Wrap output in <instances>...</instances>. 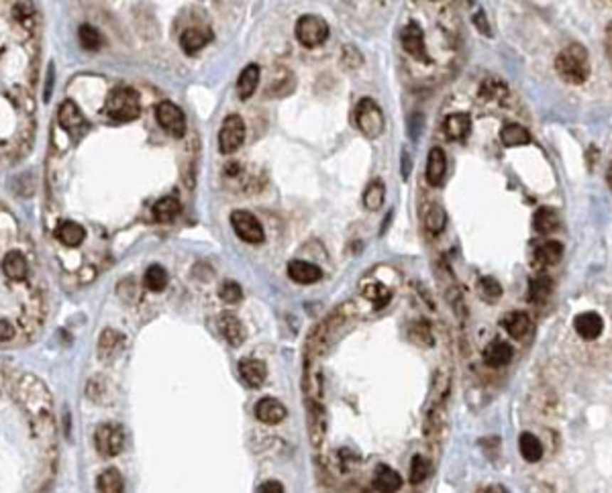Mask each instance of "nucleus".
<instances>
[{
  "mask_svg": "<svg viewBox=\"0 0 612 493\" xmlns=\"http://www.w3.org/2000/svg\"><path fill=\"white\" fill-rule=\"evenodd\" d=\"M500 324H502V328H505L506 332L517 340L524 339V337L531 332V328H533L529 314H524V312H510V314H506L505 318H502V323Z\"/></svg>",
  "mask_w": 612,
  "mask_h": 493,
  "instance_id": "24",
  "label": "nucleus"
},
{
  "mask_svg": "<svg viewBox=\"0 0 612 493\" xmlns=\"http://www.w3.org/2000/svg\"><path fill=\"white\" fill-rule=\"evenodd\" d=\"M122 345H125V339H122L121 332L112 330V328H107L100 339H98V349H96V354L102 363H110L115 361L119 353L122 351Z\"/></svg>",
  "mask_w": 612,
  "mask_h": 493,
  "instance_id": "13",
  "label": "nucleus"
},
{
  "mask_svg": "<svg viewBox=\"0 0 612 493\" xmlns=\"http://www.w3.org/2000/svg\"><path fill=\"white\" fill-rule=\"evenodd\" d=\"M218 298H221L223 302H227V304H237V302L243 300V290H241V286H239L237 281L227 279V281H223L221 288H218Z\"/></svg>",
  "mask_w": 612,
  "mask_h": 493,
  "instance_id": "41",
  "label": "nucleus"
},
{
  "mask_svg": "<svg viewBox=\"0 0 612 493\" xmlns=\"http://www.w3.org/2000/svg\"><path fill=\"white\" fill-rule=\"evenodd\" d=\"M258 493H284V485L280 481H265L258 487Z\"/></svg>",
  "mask_w": 612,
  "mask_h": 493,
  "instance_id": "46",
  "label": "nucleus"
},
{
  "mask_svg": "<svg viewBox=\"0 0 612 493\" xmlns=\"http://www.w3.org/2000/svg\"><path fill=\"white\" fill-rule=\"evenodd\" d=\"M445 224H447V215H445L443 206L437 202H431L425 212V229L433 234H439L443 232Z\"/></svg>",
  "mask_w": 612,
  "mask_h": 493,
  "instance_id": "33",
  "label": "nucleus"
},
{
  "mask_svg": "<svg viewBox=\"0 0 612 493\" xmlns=\"http://www.w3.org/2000/svg\"><path fill=\"white\" fill-rule=\"evenodd\" d=\"M564 257V245L559 241H545L541 245L537 246L535 251V259L541 265H557Z\"/></svg>",
  "mask_w": 612,
  "mask_h": 493,
  "instance_id": "31",
  "label": "nucleus"
},
{
  "mask_svg": "<svg viewBox=\"0 0 612 493\" xmlns=\"http://www.w3.org/2000/svg\"><path fill=\"white\" fill-rule=\"evenodd\" d=\"M239 375L249 387H261L268 377V367L260 359H243L239 361Z\"/></svg>",
  "mask_w": 612,
  "mask_h": 493,
  "instance_id": "21",
  "label": "nucleus"
},
{
  "mask_svg": "<svg viewBox=\"0 0 612 493\" xmlns=\"http://www.w3.org/2000/svg\"><path fill=\"white\" fill-rule=\"evenodd\" d=\"M445 173H447V155L441 147H433L427 159V182L433 188H439L443 184Z\"/></svg>",
  "mask_w": 612,
  "mask_h": 493,
  "instance_id": "20",
  "label": "nucleus"
},
{
  "mask_svg": "<svg viewBox=\"0 0 612 493\" xmlns=\"http://www.w3.org/2000/svg\"><path fill=\"white\" fill-rule=\"evenodd\" d=\"M58 121H60L61 129H65L74 139L84 137L88 133V126H90L74 100H63L61 102L60 110H58Z\"/></svg>",
  "mask_w": 612,
  "mask_h": 493,
  "instance_id": "11",
  "label": "nucleus"
},
{
  "mask_svg": "<svg viewBox=\"0 0 612 493\" xmlns=\"http://www.w3.org/2000/svg\"><path fill=\"white\" fill-rule=\"evenodd\" d=\"M209 41H211L209 35L204 31H200V29H186V31L182 33V37H180V45H182L186 55L199 53L202 47H206Z\"/></svg>",
  "mask_w": 612,
  "mask_h": 493,
  "instance_id": "32",
  "label": "nucleus"
},
{
  "mask_svg": "<svg viewBox=\"0 0 612 493\" xmlns=\"http://www.w3.org/2000/svg\"><path fill=\"white\" fill-rule=\"evenodd\" d=\"M400 43H402V49H404L413 60L423 63L431 62V60H428L427 45H425V31H423V27H421L416 21H411V23H406V25L402 27V31H400Z\"/></svg>",
  "mask_w": 612,
  "mask_h": 493,
  "instance_id": "9",
  "label": "nucleus"
},
{
  "mask_svg": "<svg viewBox=\"0 0 612 493\" xmlns=\"http://www.w3.org/2000/svg\"><path fill=\"white\" fill-rule=\"evenodd\" d=\"M533 227L539 234H551L553 231H557L559 227V215L557 210H553L549 206H541L535 212L533 218Z\"/></svg>",
  "mask_w": 612,
  "mask_h": 493,
  "instance_id": "29",
  "label": "nucleus"
},
{
  "mask_svg": "<svg viewBox=\"0 0 612 493\" xmlns=\"http://www.w3.org/2000/svg\"><path fill=\"white\" fill-rule=\"evenodd\" d=\"M384 200H386V185H384L382 180H376V182L367 185L366 192H364V206L367 210L382 208Z\"/></svg>",
  "mask_w": 612,
  "mask_h": 493,
  "instance_id": "36",
  "label": "nucleus"
},
{
  "mask_svg": "<svg viewBox=\"0 0 612 493\" xmlns=\"http://www.w3.org/2000/svg\"><path fill=\"white\" fill-rule=\"evenodd\" d=\"M512 357H515V349L506 340H492L488 347L484 349V363L488 367H494V369L508 365L512 361Z\"/></svg>",
  "mask_w": 612,
  "mask_h": 493,
  "instance_id": "17",
  "label": "nucleus"
},
{
  "mask_svg": "<svg viewBox=\"0 0 612 493\" xmlns=\"http://www.w3.org/2000/svg\"><path fill=\"white\" fill-rule=\"evenodd\" d=\"M182 212V204L176 196H164L153 204V218L159 222H172Z\"/></svg>",
  "mask_w": 612,
  "mask_h": 493,
  "instance_id": "27",
  "label": "nucleus"
},
{
  "mask_svg": "<svg viewBox=\"0 0 612 493\" xmlns=\"http://www.w3.org/2000/svg\"><path fill=\"white\" fill-rule=\"evenodd\" d=\"M107 114L117 123H131L141 114V100L133 88H115L108 94Z\"/></svg>",
  "mask_w": 612,
  "mask_h": 493,
  "instance_id": "3",
  "label": "nucleus"
},
{
  "mask_svg": "<svg viewBox=\"0 0 612 493\" xmlns=\"http://www.w3.org/2000/svg\"><path fill=\"white\" fill-rule=\"evenodd\" d=\"M56 237L65 246H78L86 239V231L82 229V224H78L74 220H61L56 229Z\"/></svg>",
  "mask_w": 612,
  "mask_h": 493,
  "instance_id": "25",
  "label": "nucleus"
},
{
  "mask_svg": "<svg viewBox=\"0 0 612 493\" xmlns=\"http://www.w3.org/2000/svg\"><path fill=\"white\" fill-rule=\"evenodd\" d=\"M98 492L100 493H125V481L117 469H107L98 477Z\"/></svg>",
  "mask_w": 612,
  "mask_h": 493,
  "instance_id": "34",
  "label": "nucleus"
},
{
  "mask_svg": "<svg viewBox=\"0 0 612 493\" xmlns=\"http://www.w3.org/2000/svg\"><path fill=\"white\" fill-rule=\"evenodd\" d=\"M51 90H53V65L49 67V74H47L46 94H43V98H46V100H49V96H51Z\"/></svg>",
  "mask_w": 612,
  "mask_h": 493,
  "instance_id": "49",
  "label": "nucleus"
},
{
  "mask_svg": "<svg viewBox=\"0 0 612 493\" xmlns=\"http://www.w3.org/2000/svg\"><path fill=\"white\" fill-rule=\"evenodd\" d=\"M474 25L480 29V31L484 33V35H490V27L486 25V15H484V11H478V13H475Z\"/></svg>",
  "mask_w": 612,
  "mask_h": 493,
  "instance_id": "48",
  "label": "nucleus"
},
{
  "mask_svg": "<svg viewBox=\"0 0 612 493\" xmlns=\"http://www.w3.org/2000/svg\"><path fill=\"white\" fill-rule=\"evenodd\" d=\"M296 39L302 47L315 49L329 39V25L319 15H302L296 21Z\"/></svg>",
  "mask_w": 612,
  "mask_h": 493,
  "instance_id": "5",
  "label": "nucleus"
},
{
  "mask_svg": "<svg viewBox=\"0 0 612 493\" xmlns=\"http://www.w3.org/2000/svg\"><path fill=\"white\" fill-rule=\"evenodd\" d=\"M374 489L376 493H396L402 489V477L390 465H378L374 475Z\"/></svg>",
  "mask_w": 612,
  "mask_h": 493,
  "instance_id": "19",
  "label": "nucleus"
},
{
  "mask_svg": "<svg viewBox=\"0 0 612 493\" xmlns=\"http://www.w3.org/2000/svg\"><path fill=\"white\" fill-rule=\"evenodd\" d=\"M555 72L567 84H584L590 77V53L581 43H569L555 58Z\"/></svg>",
  "mask_w": 612,
  "mask_h": 493,
  "instance_id": "2",
  "label": "nucleus"
},
{
  "mask_svg": "<svg viewBox=\"0 0 612 493\" xmlns=\"http://www.w3.org/2000/svg\"><path fill=\"white\" fill-rule=\"evenodd\" d=\"M255 418L260 420L261 424H268V426H274V424H280L288 410L282 401H278L275 398H261L258 403H255Z\"/></svg>",
  "mask_w": 612,
  "mask_h": 493,
  "instance_id": "12",
  "label": "nucleus"
},
{
  "mask_svg": "<svg viewBox=\"0 0 612 493\" xmlns=\"http://www.w3.org/2000/svg\"><path fill=\"white\" fill-rule=\"evenodd\" d=\"M480 290H482V296H484L486 300H490V302H496V300L502 296V286L494 278L480 279Z\"/></svg>",
  "mask_w": 612,
  "mask_h": 493,
  "instance_id": "44",
  "label": "nucleus"
},
{
  "mask_svg": "<svg viewBox=\"0 0 612 493\" xmlns=\"http://www.w3.org/2000/svg\"><path fill=\"white\" fill-rule=\"evenodd\" d=\"M362 296H364L366 300H369L376 310L388 306V304H390V300H392V292H390V288H388V286H384V283H380V281H367V283H364V288H362Z\"/></svg>",
  "mask_w": 612,
  "mask_h": 493,
  "instance_id": "26",
  "label": "nucleus"
},
{
  "mask_svg": "<svg viewBox=\"0 0 612 493\" xmlns=\"http://www.w3.org/2000/svg\"><path fill=\"white\" fill-rule=\"evenodd\" d=\"M408 332H411V339H413L414 342H418V345H423V347H425V345H427V347H433V342H435V340H433V332H431V326H428L427 323H423V320L411 324V330H408Z\"/></svg>",
  "mask_w": 612,
  "mask_h": 493,
  "instance_id": "43",
  "label": "nucleus"
},
{
  "mask_svg": "<svg viewBox=\"0 0 612 493\" xmlns=\"http://www.w3.org/2000/svg\"><path fill=\"white\" fill-rule=\"evenodd\" d=\"M168 271H166L162 265H152V267L145 271L143 281H145V288H147L149 292H164L166 286H168Z\"/></svg>",
  "mask_w": 612,
  "mask_h": 493,
  "instance_id": "37",
  "label": "nucleus"
},
{
  "mask_svg": "<svg viewBox=\"0 0 612 493\" xmlns=\"http://www.w3.org/2000/svg\"><path fill=\"white\" fill-rule=\"evenodd\" d=\"M245 121L239 114H229L218 131V151L223 155L235 153L245 143Z\"/></svg>",
  "mask_w": 612,
  "mask_h": 493,
  "instance_id": "7",
  "label": "nucleus"
},
{
  "mask_svg": "<svg viewBox=\"0 0 612 493\" xmlns=\"http://www.w3.org/2000/svg\"><path fill=\"white\" fill-rule=\"evenodd\" d=\"M551 290H553V279L545 273H539L529 283V300L531 302H543L549 298Z\"/></svg>",
  "mask_w": 612,
  "mask_h": 493,
  "instance_id": "35",
  "label": "nucleus"
},
{
  "mask_svg": "<svg viewBox=\"0 0 612 493\" xmlns=\"http://www.w3.org/2000/svg\"><path fill=\"white\" fill-rule=\"evenodd\" d=\"M15 337V326L9 320H0V340H11Z\"/></svg>",
  "mask_w": 612,
  "mask_h": 493,
  "instance_id": "47",
  "label": "nucleus"
},
{
  "mask_svg": "<svg viewBox=\"0 0 612 493\" xmlns=\"http://www.w3.org/2000/svg\"><path fill=\"white\" fill-rule=\"evenodd\" d=\"M355 124L367 139H378L384 133L386 119L380 104L374 98H362L355 107Z\"/></svg>",
  "mask_w": 612,
  "mask_h": 493,
  "instance_id": "4",
  "label": "nucleus"
},
{
  "mask_svg": "<svg viewBox=\"0 0 612 493\" xmlns=\"http://www.w3.org/2000/svg\"><path fill=\"white\" fill-rule=\"evenodd\" d=\"M231 227H233L235 234L245 243L260 245L265 241V232H263L261 222L249 210H233L231 212Z\"/></svg>",
  "mask_w": 612,
  "mask_h": 493,
  "instance_id": "6",
  "label": "nucleus"
},
{
  "mask_svg": "<svg viewBox=\"0 0 612 493\" xmlns=\"http://www.w3.org/2000/svg\"><path fill=\"white\" fill-rule=\"evenodd\" d=\"M408 175H411V157L404 153V157H402V178L408 180Z\"/></svg>",
  "mask_w": 612,
  "mask_h": 493,
  "instance_id": "50",
  "label": "nucleus"
},
{
  "mask_svg": "<svg viewBox=\"0 0 612 493\" xmlns=\"http://www.w3.org/2000/svg\"><path fill=\"white\" fill-rule=\"evenodd\" d=\"M480 96L486 98V100H500L502 102L508 96V86L505 82H500L498 77H488L480 86Z\"/></svg>",
  "mask_w": 612,
  "mask_h": 493,
  "instance_id": "38",
  "label": "nucleus"
},
{
  "mask_svg": "<svg viewBox=\"0 0 612 493\" xmlns=\"http://www.w3.org/2000/svg\"><path fill=\"white\" fill-rule=\"evenodd\" d=\"M574 328L581 339L594 340L602 335L604 330V320L598 312H581L574 320Z\"/></svg>",
  "mask_w": 612,
  "mask_h": 493,
  "instance_id": "15",
  "label": "nucleus"
},
{
  "mask_svg": "<svg viewBox=\"0 0 612 493\" xmlns=\"http://www.w3.org/2000/svg\"><path fill=\"white\" fill-rule=\"evenodd\" d=\"M364 63V55L355 45H345L341 49V65L345 70H357Z\"/></svg>",
  "mask_w": 612,
  "mask_h": 493,
  "instance_id": "42",
  "label": "nucleus"
},
{
  "mask_svg": "<svg viewBox=\"0 0 612 493\" xmlns=\"http://www.w3.org/2000/svg\"><path fill=\"white\" fill-rule=\"evenodd\" d=\"M94 445L102 457H117L125 447V432L117 424H102L94 432Z\"/></svg>",
  "mask_w": 612,
  "mask_h": 493,
  "instance_id": "10",
  "label": "nucleus"
},
{
  "mask_svg": "<svg viewBox=\"0 0 612 493\" xmlns=\"http://www.w3.org/2000/svg\"><path fill=\"white\" fill-rule=\"evenodd\" d=\"M2 271L4 276L13 281H25L29 276V263L25 259L23 253L19 251H9L2 259Z\"/></svg>",
  "mask_w": 612,
  "mask_h": 493,
  "instance_id": "22",
  "label": "nucleus"
},
{
  "mask_svg": "<svg viewBox=\"0 0 612 493\" xmlns=\"http://www.w3.org/2000/svg\"><path fill=\"white\" fill-rule=\"evenodd\" d=\"M13 15H15V18L21 23V25H25L27 29H33V15H35V9H33L31 4L19 2V4H15V9H13Z\"/></svg>",
  "mask_w": 612,
  "mask_h": 493,
  "instance_id": "45",
  "label": "nucleus"
},
{
  "mask_svg": "<svg viewBox=\"0 0 612 493\" xmlns=\"http://www.w3.org/2000/svg\"><path fill=\"white\" fill-rule=\"evenodd\" d=\"M500 141L505 147H520L531 143V133L519 123H508L500 131Z\"/></svg>",
  "mask_w": 612,
  "mask_h": 493,
  "instance_id": "28",
  "label": "nucleus"
},
{
  "mask_svg": "<svg viewBox=\"0 0 612 493\" xmlns=\"http://www.w3.org/2000/svg\"><path fill=\"white\" fill-rule=\"evenodd\" d=\"M218 330L223 335V339L227 340L233 347H239L243 345L245 340V326L243 323L239 320L237 314H231V312H223L218 316Z\"/></svg>",
  "mask_w": 612,
  "mask_h": 493,
  "instance_id": "14",
  "label": "nucleus"
},
{
  "mask_svg": "<svg viewBox=\"0 0 612 493\" xmlns=\"http://www.w3.org/2000/svg\"><path fill=\"white\" fill-rule=\"evenodd\" d=\"M470 131H472V117L468 112H453L445 119L443 133L447 139H465L470 135Z\"/></svg>",
  "mask_w": 612,
  "mask_h": 493,
  "instance_id": "18",
  "label": "nucleus"
},
{
  "mask_svg": "<svg viewBox=\"0 0 612 493\" xmlns=\"http://www.w3.org/2000/svg\"><path fill=\"white\" fill-rule=\"evenodd\" d=\"M155 119L159 126L164 131H168L172 137L182 139L186 135V114L180 107H176L174 102H159L155 107Z\"/></svg>",
  "mask_w": 612,
  "mask_h": 493,
  "instance_id": "8",
  "label": "nucleus"
},
{
  "mask_svg": "<svg viewBox=\"0 0 612 493\" xmlns=\"http://www.w3.org/2000/svg\"><path fill=\"white\" fill-rule=\"evenodd\" d=\"M288 278L300 286H310L317 283L322 278V269L317 267L315 263L302 261V259H294L288 263Z\"/></svg>",
  "mask_w": 612,
  "mask_h": 493,
  "instance_id": "16",
  "label": "nucleus"
},
{
  "mask_svg": "<svg viewBox=\"0 0 612 493\" xmlns=\"http://www.w3.org/2000/svg\"><path fill=\"white\" fill-rule=\"evenodd\" d=\"M16 396H19V401L23 403V408L33 418V426L51 420V394L47 391L41 379L33 375H23L16 386Z\"/></svg>",
  "mask_w": 612,
  "mask_h": 493,
  "instance_id": "1",
  "label": "nucleus"
},
{
  "mask_svg": "<svg viewBox=\"0 0 612 493\" xmlns=\"http://www.w3.org/2000/svg\"><path fill=\"white\" fill-rule=\"evenodd\" d=\"M431 473V462L425 455H414L413 461H411V483L418 485L423 483L425 479L428 477Z\"/></svg>",
  "mask_w": 612,
  "mask_h": 493,
  "instance_id": "40",
  "label": "nucleus"
},
{
  "mask_svg": "<svg viewBox=\"0 0 612 493\" xmlns=\"http://www.w3.org/2000/svg\"><path fill=\"white\" fill-rule=\"evenodd\" d=\"M519 450L527 462L541 461V457H543V445L531 432H522L519 436Z\"/></svg>",
  "mask_w": 612,
  "mask_h": 493,
  "instance_id": "30",
  "label": "nucleus"
},
{
  "mask_svg": "<svg viewBox=\"0 0 612 493\" xmlns=\"http://www.w3.org/2000/svg\"><path fill=\"white\" fill-rule=\"evenodd\" d=\"M260 84V65L258 63H249L241 70V74L237 77V96L241 100H249Z\"/></svg>",
  "mask_w": 612,
  "mask_h": 493,
  "instance_id": "23",
  "label": "nucleus"
},
{
  "mask_svg": "<svg viewBox=\"0 0 612 493\" xmlns=\"http://www.w3.org/2000/svg\"><path fill=\"white\" fill-rule=\"evenodd\" d=\"M78 37H80V45L86 51H98L102 47V35L92 25H82L78 29Z\"/></svg>",
  "mask_w": 612,
  "mask_h": 493,
  "instance_id": "39",
  "label": "nucleus"
}]
</instances>
